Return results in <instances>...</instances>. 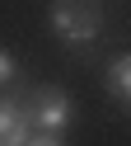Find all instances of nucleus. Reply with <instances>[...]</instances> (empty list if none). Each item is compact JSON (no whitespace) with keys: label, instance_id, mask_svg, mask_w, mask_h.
<instances>
[{"label":"nucleus","instance_id":"nucleus-2","mask_svg":"<svg viewBox=\"0 0 131 146\" xmlns=\"http://www.w3.org/2000/svg\"><path fill=\"white\" fill-rule=\"evenodd\" d=\"M28 108H33L37 132H61V127L70 123V99H66V90H37Z\"/></svg>","mask_w":131,"mask_h":146},{"label":"nucleus","instance_id":"nucleus-3","mask_svg":"<svg viewBox=\"0 0 131 146\" xmlns=\"http://www.w3.org/2000/svg\"><path fill=\"white\" fill-rule=\"evenodd\" d=\"M33 132H37L33 108L19 104V99H5V108H0V146H28Z\"/></svg>","mask_w":131,"mask_h":146},{"label":"nucleus","instance_id":"nucleus-6","mask_svg":"<svg viewBox=\"0 0 131 146\" xmlns=\"http://www.w3.org/2000/svg\"><path fill=\"white\" fill-rule=\"evenodd\" d=\"M0 80H14V57H9V52L0 57Z\"/></svg>","mask_w":131,"mask_h":146},{"label":"nucleus","instance_id":"nucleus-4","mask_svg":"<svg viewBox=\"0 0 131 146\" xmlns=\"http://www.w3.org/2000/svg\"><path fill=\"white\" fill-rule=\"evenodd\" d=\"M108 90L112 94H122L131 104V57H117L112 61V76H108Z\"/></svg>","mask_w":131,"mask_h":146},{"label":"nucleus","instance_id":"nucleus-5","mask_svg":"<svg viewBox=\"0 0 131 146\" xmlns=\"http://www.w3.org/2000/svg\"><path fill=\"white\" fill-rule=\"evenodd\" d=\"M28 146H61V137H56V132H33Z\"/></svg>","mask_w":131,"mask_h":146},{"label":"nucleus","instance_id":"nucleus-1","mask_svg":"<svg viewBox=\"0 0 131 146\" xmlns=\"http://www.w3.org/2000/svg\"><path fill=\"white\" fill-rule=\"evenodd\" d=\"M98 24H103L98 0H56L52 5V29L61 33L70 47H89V42L98 38Z\"/></svg>","mask_w":131,"mask_h":146}]
</instances>
